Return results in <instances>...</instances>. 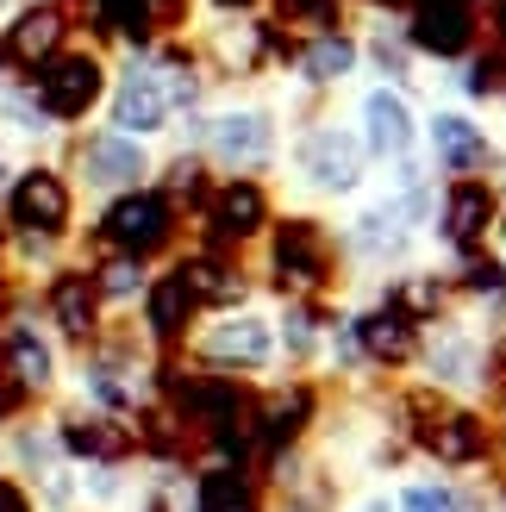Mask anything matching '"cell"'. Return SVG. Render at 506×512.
I'll return each instance as SVG.
<instances>
[{"label": "cell", "instance_id": "cell-1", "mask_svg": "<svg viewBox=\"0 0 506 512\" xmlns=\"http://www.w3.org/2000/svg\"><path fill=\"white\" fill-rule=\"evenodd\" d=\"M263 263H269V288L288 306H313L338 281V238L313 213H282L263 232Z\"/></svg>", "mask_w": 506, "mask_h": 512}, {"label": "cell", "instance_id": "cell-2", "mask_svg": "<svg viewBox=\"0 0 506 512\" xmlns=\"http://www.w3.org/2000/svg\"><path fill=\"white\" fill-rule=\"evenodd\" d=\"M175 232H182V207H175L157 182H144L132 194L100 200V213L82 232V244L94 256H132V263H150V256L175 250Z\"/></svg>", "mask_w": 506, "mask_h": 512}, {"label": "cell", "instance_id": "cell-3", "mask_svg": "<svg viewBox=\"0 0 506 512\" xmlns=\"http://www.w3.org/2000/svg\"><path fill=\"white\" fill-rule=\"evenodd\" d=\"M107 88H113V63H107V50H94V44H69L44 69L25 75V94L38 100V113L50 119L57 138L82 132V125L107 107Z\"/></svg>", "mask_w": 506, "mask_h": 512}, {"label": "cell", "instance_id": "cell-4", "mask_svg": "<svg viewBox=\"0 0 506 512\" xmlns=\"http://www.w3.org/2000/svg\"><path fill=\"white\" fill-rule=\"evenodd\" d=\"M0 225L7 238H38V244H63L75 238V182L63 175L57 157H32L13 169L7 194H0Z\"/></svg>", "mask_w": 506, "mask_h": 512}, {"label": "cell", "instance_id": "cell-5", "mask_svg": "<svg viewBox=\"0 0 506 512\" xmlns=\"http://www.w3.org/2000/svg\"><path fill=\"white\" fill-rule=\"evenodd\" d=\"M0 381H7L25 406H44L50 394H57V381H63V350L44 331L25 281L13 288L7 313H0Z\"/></svg>", "mask_w": 506, "mask_h": 512}, {"label": "cell", "instance_id": "cell-6", "mask_svg": "<svg viewBox=\"0 0 506 512\" xmlns=\"http://www.w3.org/2000/svg\"><path fill=\"white\" fill-rule=\"evenodd\" d=\"M63 175L75 182V194L113 200V194L144 188L150 175H157V163H150V144L113 132V125H82V132H69V144H63Z\"/></svg>", "mask_w": 506, "mask_h": 512}, {"label": "cell", "instance_id": "cell-7", "mask_svg": "<svg viewBox=\"0 0 506 512\" xmlns=\"http://www.w3.org/2000/svg\"><path fill=\"white\" fill-rule=\"evenodd\" d=\"M194 219H200V250L244 256L250 244H263V232L275 225V200L257 175H219Z\"/></svg>", "mask_w": 506, "mask_h": 512}, {"label": "cell", "instance_id": "cell-8", "mask_svg": "<svg viewBox=\"0 0 506 512\" xmlns=\"http://www.w3.org/2000/svg\"><path fill=\"white\" fill-rule=\"evenodd\" d=\"M32 306H38V319H44L50 338H57L63 350H75V356L107 331V306H100V294H94L88 263H57L50 275H38Z\"/></svg>", "mask_w": 506, "mask_h": 512}, {"label": "cell", "instance_id": "cell-9", "mask_svg": "<svg viewBox=\"0 0 506 512\" xmlns=\"http://www.w3.org/2000/svg\"><path fill=\"white\" fill-rule=\"evenodd\" d=\"M294 175L313 194L344 200V194H357L369 182V150H363V138L350 132V125L313 119V125H300V138H294Z\"/></svg>", "mask_w": 506, "mask_h": 512}, {"label": "cell", "instance_id": "cell-10", "mask_svg": "<svg viewBox=\"0 0 506 512\" xmlns=\"http://www.w3.org/2000/svg\"><path fill=\"white\" fill-rule=\"evenodd\" d=\"M413 363L425 369V388L444 394V400H475V394H488V344L475 338L469 325L457 319H438V325H425L419 331V356Z\"/></svg>", "mask_w": 506, "mask_h": 512}, {"label": "cell", "instance_id": "cell-11", "mask_svg": "<svg viewBox=\"0 0 506 512\" xmlns=\"http://www.w3.org/2000/svg\"><path fill=\"white\" fill-rule=\"evenodd\" d=\"M200 157L219 175H263L275 163V113L263 100H238V107L213 113L200 125Z\"/></svg>", "mask_w": 506, "mask_h": 512}, {"label": "cell", "instance_id": "cell-12", "mask_svg": "<svg viewBox=\"0 0 506 512\" xmlns=\"http://www.w3.org/2000/svg\"><path fill=\"white\" fill-rule=\"evenodd\" d=\"M188 350H194V363L200 375H263L275 363V325L263 313H219L207 331H188Z\"/></svg>", "mask_w": 506, "mask_h": 512}, {"label": "cell", "instance_id": "cell-13", "mask_svg": "<svg viewBox=\"0 0 506 512\" xmlns=\"http://www.w3.org/2000/svg\"><path fill=\"white\" fill-rule=\"evenodd\" d=\"M400 38L413 57L463 63L482 38V0H400Z\"/></svg>", "mask_w": 506, "mask_h": 512}, {"label": "cell", "instance_id": "cell-14", "mask_svg": "<svg viewBox=\"0 0 506 512\" xmlns=\"http://www.w3.org/2000/svg\"><path fill=\"white\" fill-rule=\"evenodd\" d=\"M100 113H107L113 132L138 138V144L163 138L169 125H175L169 88H163V75L150 69V57H125V63L113 69V88H107V107H100Z\"/></svg>", "mask_w": 506, "mask_h": 512}, {"label": "cell", "instance_id": "cell-15", "mask_svg": "<svg viewBox=\"0 0 506 512\" xmlns=\"http://www.w3.org/2000/svg\"><path fill=\"white\" fill-rule=\"evenodd\" d=\"M50 438H57L63 463H82V469H125L138 456L132 419H107L94 406H57L50 413Z\"/></svg>", "mask_w": 506, "mask_h": 512}, {"label": "cell", "instance_id": "cell-16", "mask_svg": "<svg viewBox=\"0 0 506 512\" xmlns=\"http://www.w3.org/2000/svg\"><path fill=\"white\" fill-rule=\"evenodd\" d=\"M319 419V388H307V381H282L275 394L250 400V444H257L263 456H294V444L313 431Z\"/></svg>", "mask_w": 506, "mask_h": 512}, {"label": "cell", "instance_id": "cell-17", "mask_svg": "<svg viewBox=\"0 0 506 512\" xmlns=\"http://www.w3.org/2000/svg\"><path fill=\"white\" fill-rule=\"evenodd\" d=\"M419 138L432 144V163L450 175V182H475V175H488L500 163L488 125L469 119V113H457V107H438L432 125H419Z\"/></svg>", "mask_w": 506, "mask_h": 512}, {"label": "cell", "instance_id": "cell-18", "mask_svg": "<svg viewBox=\"0 0 506 512\" xmlns=\"http://www.w3.org/2000/svg\"><path fill=\"white\" fill-rule=\"evenodd\" d=\"M357 138L369 150V163H407L413 150H419V113H413V100L388 88V82H375L363 94V107H357Z\"/></svg>", "mask_w": 506, "mask_h": 512}, {"label": "cell", "instance_id": "cell-19", "mask_svg": "<svg viewBox=\"0 0 506 512\" xmlns=\"http://www.w3.org/2000/svg\"><path fill=\"white\" fill-rule=\"evenodd\" d=\"M494 219H500V188L488 182V175H475V182H450L438 194V238L457 256L482 250V238L494 232Z\"/></svg>", "mask_w": 506, "mask_h": 512}, {"label": "cell", "instance_id": "cell-20", "mask_svg": "<svg viewBox=\"0 0 506 512\" xmlns=\"http://www.w3.org/2000/svg\"><path fill=\"white\" fill-rule=\"evenodd\" d=\"M344 331H350V344H357V356H363V363H375V369H407L413 356H419V325L407 313H394L388 300L350 313Z\"/></svg>", "mask_w": 506, "mask_h": 512}, {"label": "cell", "instance_id": "cell-21", "mask_svg": "<svg viewBox=\"0 0 506 512\" xmlns=\"http://www.w3.org/2000/svg\"><path fill=\"white\" fill-rule=\"evenodd\" d=\"M175 275H182V288L194 294V306L200 313H232V306H244L250 300V275L238 269V256H225V250H182L169 263Z\"/></svg>", "mask_w": 506, "mask_h": 512}, {"label": "cell", "instance_id": "cell-22", "mask_svg": "<svg viewBox=\"0 0 506 512\" xmlns=\"http://www.w3.org/2000/svg\"><path fill=\"white\" fill-rule=\"evenodd\" d=\"M138 306H144V331H138V338L157 350V356L182 350V344H188V331H194V319H200V306H194V294L182 288V275H175V269L150 275V288H144Z\"/></svg>", "mask_w": 506, "mask_h": 512}, {"label": "cell", "instance_id": "cell-23", "mask_svg": "<svg viewBox=\"0 0 506 512\" xmlns=\"http://www.w3.org/2000/svg\"><path fill=\"white\" fill-rule=\"evenodd\" d=\"M407 250H413V225L400 219L394 200H382V207H363L357 219H350V232H344V256H350V263H363V269L400 263Z\"/></svg>", "mask_w": 506, "mask_h": 512}, {"label": "cell", "instance_id": "cell-24", "mask_svg": "<svg viewBox=\"0 0 506 512\" xmlns=\"http://www.w3.org/2000/svg\"><path fill=\"white\" fill-rule=\"evenodd\" d=\"M357 63H363V44L344 32H313V38H300V50H294V69H300V82H307L313 94H325V88H338V82H350L357 75Z\"/></svg>", "mask_w": 506, "mask_h": 512}, {"label": "cell", "instance_id": "cell-25", "mask_svg": "<svg viewBox=\"0 0 506 512\" xmlns=\"http://www.w3.org/2000/svg\"><path fill=\"white\" fill-rule=\"evenodd\" d=\"M194 512H263V488H257V475L250 469H200L194 481Z\"/></svg>", "mask_w": 506, "mask_h": 512}, {"label": "cell", "instance_id": "cell-26", "mask_svg": "<svg viewBox=\"0 0 506 512\" xmlns=\"http://www.w3.org/2000/svg\"><path fill=\"white\" fill-rule=\"evenodd\" d=\"M94 275V294L107 313H119V306H138L144 288H150V263H132V256H94L88 263Z\"/></svg>", "mask_w": 506, "mask_h": 512}, {"label": "cell", "instance_id": "cell-27", "mask_svg": "<svg viewBox=\"0 0 506 512\" xmlns=\"http://www.w3.org/2000/svg\"><path fill=\"white\" fill-rule=\"evenodd\" d=\"M450 294L463 300H488V306H506V263L500 256H457V275H450Z\"/></svg>", "mask_w": 506, "mask_h": 512}, {"label": "cell", "instance_id": "cell-28", "mask_svg": "<svg viewBox=\"0 0 506 512\" xmlns=\"http://www.w3.org/2000/svg\"><path fill=\"white\" fill-rule=\"evenodd\" d=\"M463 94H469V100H506V50H500V44L469 50V63H463Z\"/></svg>", "mask_w": 506, "mask_h": 512}, {"label": "cell", "instance_id": "cell-29", "mask_svg": "<svg viewBox=\"0 0 506 512\" xmlns=\"http://www.w3.org/2000/svg\"><path fill=\"white\" fill-rule=\"evenodd\" d=\"M394 512H475V500L463 488H450V481H407Z\"/></svg>", "mask_w": 506, "mask_h": 512}, {"label": "cell", "instance_id": "cell-30", "mask_svg": "<svg viewBox=\"0 0 506 512\" xmlns=\"http://www.w3.org/2000/svg\"><path fill=\"white\" fill-rule=\"evenodd\" d=\"M82 494H88V500H100V506H107V500H119V494H125V469H88Z\"/></svg>", "mask_w": 506, "mask_h": 512}, {"label": "cell", "instance_id": "cell-31", "mask_svg": "<svg viewBox=\"0 0 506 512\" xmlns=\"http://www.w3.org/2000/svg\"><path fill=\"white\" fill-rule=\"evenodd\" d=\"M13 169H19V163H13V144L0 138V194H7V182H13Z\"/></svg>", "mask_w": 506, "mask_h": 512}, {"label": "cell", "instance_id": "cell-32", "mask_svg": "<svg viewBox=\"0 0 506 512\" xmlns=\"http://www.w3.org/2000/svg\"><path fill=\"white\" fill-rule=\"evenodd\" d=\"M207 7H213V13H250L257 0H207Z\"/></svg>", "mask_w": 506, "mask_h": 512}, {"label": "cell", "instance_id": "cell-33", "mask_svg": "<svg viewBox=\"0 0 506 512\" xmlns=\"http://www.w3.org/2000/svg\"><path fill=\"white\" fill-rule=\"evenodd\" d=\"M488 369H500V375H506V331H500V338H494V350H488Z\"/></svg>", "mask_w": 506, "mask_h": 512}, {"label": "cell", "instance_id": "cell-34", "mask_svg": "<svg viewBox=\"0 0 506 512\" xmlns=\"http://www.w3.org/2000/svg\"><path fill=\"white\" fill-rule=\"evenodd\" d=\"M13 288H19V281H13L7 269H0V313H7V300H13Z\"/></svg>", "mask_w": 506, "mask_h": 512}, {"label": "cell", "instance_id": "cell-35", "mask_svg": "<svg viewBox=\"0 0 506 512\" xmlns=\"http://www.w3.org/2000/svg\"><path fill=\"white\" fill-rule=\"evenodd\" d=\"M357 512H394V506H388V500H382V494H369V500H363V506H357Z\"/></svg>", "mask_w": 506, "mask_h": 512}, {"label": "cell", "instance_id": "cell-36", "mask_svg": "<svg viewBox=\"0 0 506 512\" xmlns=\"http://www.w3.org/2000/svg\"><path fill=\"white\" fill-rule=\"evenodd\" d=\"M494 232H500V250H506V200H500V219H494Z\"/></svg>", "mask_w": 506, "mask_h": 512}, {"label": "cell", "instance_id": "cell-37", "mask_svg": "<svg viewBox=\"0 0 506 512\" xmlns=\"http://www.w3.org/2000/svg\"><path fill=\"white\" fill-rule=\"evenodd\" d=\"M0 269H7V225H0Z\"/></svg>", "mask_w": 506, "mask_h": 512}]
</instances>
